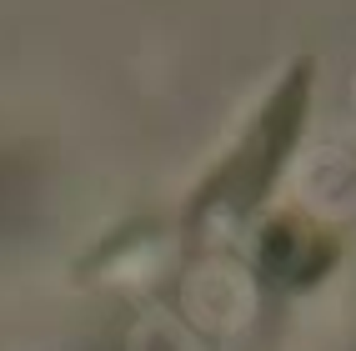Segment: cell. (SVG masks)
<instances>
[{
	"instance_id": "obj_1",
	"label": "cell",
	"mask_w": 356,
	"mask_h": 351,
	"mask_svg": "<svg viewBox=\"0 0 356 351\" xmlns=\"http://www.w3.org/2000/svg\"><path fill=\"white\" fill-rule=\"evenodd\" d=\"M301 90H306V65L296 70V76L286 81V90H276L271 111L261 115V126L251 136V146L241 151V161H236V176H241V186H236V201H251L256 191H266L271 171L281 166V156H286V140L301 121Z\"/></svg>"
},
{
	"instance_id": "obj_2",
	"label": "cell",
	"mask_w": 356,
	"mask_h": 351,
	"mask_svg": "<svg viewBox=\"0 0 356 351\" xmlns=\"http://www.w3.org/2000/svg\"><path fill=\"white\" fill-rule=\"evenodd\" d=\"M20 191H26V176H20L10 161H0V216L10 211V201H15Z\"/></svg>"
}]
</instances>
